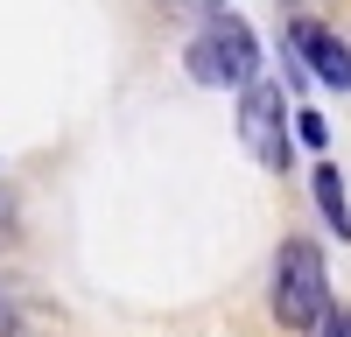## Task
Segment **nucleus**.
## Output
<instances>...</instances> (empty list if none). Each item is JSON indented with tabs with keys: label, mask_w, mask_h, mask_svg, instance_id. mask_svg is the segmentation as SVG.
Segmentation results:
<instances>
[{
	"label": "nucleus",
	"mask_w": 351,
	"mask_h": 337,
	"mask_svg": "<svg viewBox=\"0 0 351 337\" xmlns=\"http://www.w3.org/2000/svg\"><path fill=\"white\" fill-rule=\"evenodd\" d=\"M267 309L288 337H309L330 309V274H324V253L316 239H281L274 253V288H267Z\"/></svg>",
	"instance_id": "obj_1"
},
{
	"label": "nucleus",
	"mask_w": 351,
	"mask_h": 337,
	"mask_svg": "<svg viewBox=\"0 0 351 337\" xmlns=\"http://www.w3.org/2000/svg\"><path fill=\"white\" fill-rule=\"evenodd\" d=\"M183 71L197 84H253L260 77V36L239 14H211V21H197V36L183 42Z\"/></svg>",
	"instance_id": "obj_2"
},
{
	"label": "nucleus",
	"mask_w": 351,
	"mask_h": 337,
	"mask_svg": "<svg viewBox=\"0 0 351 337\" xmlns=\"http://www.w3.org/2000/svg\"><path fill=\"white\" fill-rule=\"evenodd\" d=\"M239 140L260 168H288V92L274 77L239 84Z\"/></svg>",
	"instance_id": "obj_3"
},
{
	"label": "nucleus",
	"mask_w": 351,
	"mask_h": 337,
	"mask_svg": "<svg viewBox=\"0 0 351 337\" xmlns=\"http://www.w3.org/2000/svg\"><path fill=\"white\" fill-rule=\"evenodd\" d=\"M288 49H295L302 64L316 71V84L351 92V42L337 36V28H324V21H295V28H288Z\"/></svg>",
	"instance_id": "obj_4"
},
{
	"label": "nucleus",
	"mask_w": 351,
	"mask_h": 337,
	"mask_svg": "<svg viewBox=\"0 0 351 337\" xmlns=\"http://www.w3.org/2000/svg\"><path fill=\"white\" fill-rule=\"evenodd\" d=\"M309 197H316V218H324L337 239H351V190H344V176H337V162H316Z\"/></svg>",
	"instance_id": "obj_5"
},
{
	"label": "nucleus",
	"mask_w": 351,
	"mask_h": 337,
	"mask_svg": "<svg viewBox=\"0 0 351 337\" xmlns=\"http://www.w3.org/2000/svg\"><path fill=\"white\" fill-rule=\"evenodd\" d=\"M288 134H295L302 148H330V127H324V112H295V120H288Z\"/></svg>",
	"instance_id": "obj_6"
},
{
	"label": "nucleus",
	"mask_w": 351,
	"mask_h": 337,
	"mask_svg": "<svg viewBox=\"0 0 351 337\" xmlns=\"http://www.w3.org/2000/svg\"><path fill=\"white\" fill-rule=\"evenodd\" d=\"M169 14H190V21H211V14H225V0H162Z\"/></svg>",
	"instance_id": "obj_7"
},
{
	"label": "nucleus",
	"mask_w": 351,
	"mask_h": 337,
	"mask_svg": "<svg viewBox=\"0 0 351 337\" xmlns=\"http://www.w3.org/2000/svg\"><path fill=\"white\" fill-rule=\"evenodd\" d=\"M309 337H351V309H324V323H316Z\"/></svg>",
	"instance_id": "obj_8"
},
{
	"label": "nucleus",
	"mask_w": 351,
	"mask_h": 337,
	"mask_svg": "<svg viewBox=\"0 0 351 337\" xmlns=\"http://www.w3.org/2000/svg\"><path fill=\"white\" fill-rule=\"evenodd\" d=\"M0 239H14V190L0 183Z\"/></svg>",
	"instance_id": "obj_9"
},
{
	"label": "nucleus",
	"mask_w": 351,
	"mask_h": 337,
	"mask_svg": "<svg viewBox=\"0 0 351 337\" xmlns=\"http://www.w3.org/2000/svg\"><path fill=\"white\" fill-rule=\"evenodd\" d=\"M0 337H14V302L0 295Z\"/></svg>",
	"instance_id": "obj_10"
}]
</instances>
